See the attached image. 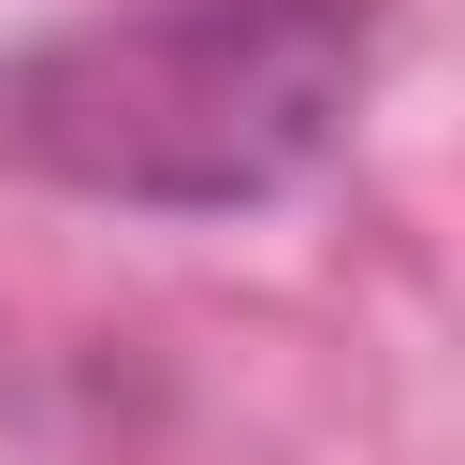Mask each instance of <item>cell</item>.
<instances>
[{
	"mask_svg": "<svg viewBox=\"0 0 465 465\" xmlns=\"http://www.w3.org/2000/svg\"><path fill=\"white\" fill-rule=\"evenodd\" d=\"M363 58V0H116L0 58V145L131 218H232L349 145Z\"/></svg>",
	"mask_w": 465,
	"mask_h": 465,
	"instance_id": "obj_1",
	"label": "cell"
}]
</instances>
